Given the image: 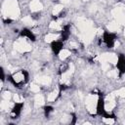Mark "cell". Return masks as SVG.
Listing matches in <instances>:
<instances>
[{
  "label": "cell",
  "mask_w": 125,
  "mask_h": 125,
  "mask_svg": "<svg viewBox=\"0 0 125 125\" xmlns=\"http://www.w3.org/2000/svg\"><path fill=\"white\" fill-rule=\"evenodd\" d=\"M0 72H1V80L4 81V80H5V73H4V69H3V67L0 68Z\"/></svg>",
  "instance_id": "cell-13"
},
{
  "label": "cell",
  "mask_w": 125,
  "mask_h": 125,
  "mask_svg": "<svg viewBox=\"0 0 125 125\" xmlns=\"http://www.w3.org/2000/svg\"><path fill=\"white\" fill-rule=\"evenodd\" d=\"M20 36H21V37H26L27 39H29V40L32 41V42H34V41L36 40V37H35L34 33H33L30 29H28V28H26V27L22 28V29L20 31Z\"/></svg>",
  "instance_id": "cell-7"
},
{
  "label": "cell",
  "mask_w": 125,
  "mask_h": 125,
  "mask_svg": "<svg viewBox=\"0 0 125 125\" xmlns=\"http://www.w3.org/2000/svg\"><path fill=\"white\" fill-rule=\"evenodd\" d=\"M66 69H67V64H64V63H63V65H61V67H60V69H59V74H62V73H63V72H65Z\"/></svg>",
  "instance_id": "cell-11"
},
{
  "label": "cell",
  "mask_w": 125,
  "mask_h": 125,
  "mask_svg": "<svg viewBox=\"0 0 125 125\" xmlns=\"http://www.w3.org/2000/svg\"><path fill=\"white\" fill-rule=\"evenodd\" d=\"M51 46V50L52 52L56 55L59 56V54L62 52V50L63 49V42L62 40H53L50 44Z\"/></svg>",
  "instance_id": "cell-3"
},
{
  "label": "cell",
  "mask_w": 125,
  "mask_h": 125,
  "mask_svg": "<svg viewBox=\"0 0 125 125\" xmlns=\"http://www.w3.org/2000/svg\"><path fill=\"white\" fill-rule=\"evenodd\" d=\"M43 109H44V114H45L46 117H49L50 114L54 111V107L52 105H45Z\"/></svg>",
  "instance_id": "cell-9"
},
{
  "label": "cell",
  "mask_w": 125,
  "mask_h": 125,
  "mask_svg": "<svg viewBox=\"0 0 125 125\" xmlns=\"http://www.w3.org/2000/svg\"><path fill=\"white\" fill-rule=\"evenodd\" d=\"M23 107V103H16L11 110V118L12 119H16L18 118V116L21 114V109Z\"/></svg>",
  "instance_id": "cell-6"
},
{
  "label": "cell",
  "mask_w": 125,
  "mask_h": 125,
  "mask_svg": "<svg viewBox=\"0 0 125 125\" xmlns=\"http://www.w3.org/2000/svg\"><path fill=\"white\" fill-rule=\"evenodd\" d=\"M75 122H76V115L74 113H72V122H71V124H75Z\"/></svg>",
  "instance_id": "cell-15"
},
{
  "label": "cell",
  "mask_w": 125,
  "mask_h": 125,
  "mask_svg": "<svg viewBox=\"0 0 125 125\" xmlns=\"http://www.w3.org/2000/svg\"><path fill=\"white\" fill-rule=\"evenodd\" d=\"M115 39H116V34L109 32V31H104L103 41L107 48H113L114 43H115Z\"/></svg>",
  "instance_id": "cell-2"
},
{
  "label": "cell",
  "mask_w": 125,
  "mask_h": 125,
  "mask_svg": "<svg viewBox=\"0 0 125 125\" xmlns=\"http://www.w3.org/2000/svg\"><path fill=\"white\" fill-rule=\"evenodd\" d=\"M69 35H70V24H65L62 26V29L61 32V40L62 42L66 41L68 39Z\"/></svg>",
  "instance_id": "cell-8"
},
{
  "label": "cell",
  "mask_w": 125,
  "mask_h": 125,
  "mask_svg": "<svg viewBox=\"0 0 125 125\" xmlns=\"http://www.w3.org/2000/svg\"><path fill=\"white\" fill-rule=\"evenodd\" d=\"M28 72L24 69H21L20 71L16 72V73H13V74H10L8 75V80L15 86V87H21L23 84H25L27 81H28Z\"/></svg>",
  "instance_id": "cell-1"
},
{
  "label": "cell",
  "mask_w": 125,
  "mask_h": 125,
  "mask_svg": "<svg viewBox=\"0 0 125 125\" xmlns=\"http://www.w3.org/2000/svg\"><path fill=\"white\" fill-rule=\"evenodd\" d=\"M105 109H104V101L103 96L101 95V93L99 94V99L97 102V107H96V114L99 116H103V114L104 113Z\"/></svg>",
  "instance_id": "cell-5"
},
{
  "label": "cell",
  "mask_w": 125,
  "mask_h": 125,
  "mask_svg": "<svg viewBox=\"0 0 125 125\" xmlns=\"http://www.w3.org/2000/svg\"><path fill=\"white\" fill-rule=\"evenodd\" d=\"M67 88H68V86H66V85H64V84L60 85V94L62 93V91H64V90L67 89Z\"/></svg>",
  "instance_id": "cell-12"
},
{
  "label": "cell",
  "mask_w": 125,
  "mask_h": 125,
  "mask_svg": "<svg viewBox=\"0 0 125 125\" xmlns=\"http://www.w3.org/2000/svg\"><path fill=\"white\" fill-rule=\"evenodd\" d=\"M103 117L104 118H107V119H115V114H113V113H108V112H106V111H104V113L103 114Z\"/></svg>",
  "instance_id": "cell-10"
},
{
  "label": "cell",
  "mask_w": 125,
  "mask_h": 125,
  "mask_svg": "<svg viewBox=\"0 0 125 125\" xmlns=\"http://www.w3.org/2000/svg\"><path fill=\"white\" fill-rule=\"evenodd\" d=\"M116 1H117V2H120V1H122V0H116Z\"/></svg>",
  "instance_id": "cell-16"
},
{
  "label": "cell",
  "mask_w": 125,
  "mask_h": 125,
  "mask_svg": "<svg viewBox=\"0 0 125 125\" xmlns=\"http://www.w3.org/2000/svg\"><path fill=\"white\" fill-rule=\"evenodd\" d=\"M116 67L119 71V76H122L125 73V55L124 54H119L118 55Z\"/></svg>",
  "instance_id": "cell-4"
},
{
  "label": "cell",
  "mask_w": 125,
  "mask_h": 125,
  "mask_svg": "<svg viewBox=\"0 0 125 125\" xmlns=\"http://www.w3.org/2000/svg\"><path fill=\"white\" fill-rule=\"evenodd\" d=\"M12 22V20L11 19H6V20H4V23L5 24H10Z\"/></svg>",
  "instance_id": "cell-14"
}]
</instances>
